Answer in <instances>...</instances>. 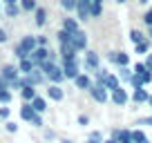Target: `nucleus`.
Masks as SVG:
<instances>
[{"label":"nucleus","mask_w":152,"mask_h":143,"mask_svg":"<svg viewBox=\"0 0 152 143\" xmlns=\"http://www.w3.org/2000/svg\"><path fill=\"white\" fill-rule=\"evenodd\" d=\"M36 47H38V43H36V34H25V36H20V40L14 45V49H11V54H14V61L27 58Z\"/></svg>","instance_id":"nucleus-1"},{"label":"nucleus","mask_w":152,"mask_h":143,"mask_svg":"<svg viewBox=\"0 0 152 143\" xmlns=\"http://www.w3.org/2000/svg\"><path fill=\"white\" fill-rule=\"evenodd\" d=\"M81 67H83L85 74H94V72L101 67V54L87 47L85 52H83V56H81Z\"/></svg>","instance_id":"nucleus-2"},{"label":"nucleus","mask_w":152,"mask_h":143,"mask_svg":"<svg viewBox=\"0 0 152 143\" xmlns=\"http://www.w3.org/2000/svg\"><path fill=\"white\" fill-rule=\"evenodd\" d=\"M61 67H63V76H65V81H74V78L83 72V67H81V56L61 61Z\"/></svg>","instance_id":"nucleus-3"},{"label":"nucleus","mask_w":152,"mask_h":143,"mask_svg":"<svg viewBox=\"0 0 152 143\" xmlns=\"http://www.w3.org/2000/svg\"><path fill=\"white\" fill-rule=\"evenodd\" d=\"M105 61L114 67H125V65H130V54L123 52V49H110L105 54Z\"/></svg>","instance_id":"nucleus-4"},{"label":"nucleus","mask_w":152,"mask_h":143,"mask_svg":"<svg viewBox=\"0 0 152 143\" xmlns=\"http://www.w3.org/2000/svg\"><path fill=\"white\" fill-rule=\"evenodd\" d=\"M110 103H112L114 107H125V105L130 103V92L125 90L123 85L116 87L114 92H110Z\"/></svg>","instance_id":"nucleus-5"},{"label":"nucleus","mask_w":152,"mask_h":143,"mask_svg":"<svg viewBox=\"0 0 152 143\" xmlns=\"http://www.w3.org/2000/svg\"><path fill=\"white\" fill-rule=\"evenodd\" d=\"M72 45H74V49L78 54H83L87 47H90V36H87L85 29H78V31H74V36H72Z\"/></svg>","instance_id":"nucleus-6"},{"label":"nucleus","mask_w":152,"mask_h":143,"mask_svg":"<svg viewBox=\"0 0 152 143\" xmlns=\"http://www.w3.org/2000/svg\"><path fill=\"white\" fill-rule=\"evenodd\" d=\"M87 94H90V98L94 101V103H99V105H105V103H110V92L105 90L103 85H92L90 90H87Z\"/></svg>","instance_id":"nucleus-7"},{"label":"nucleus","mask_w":152,"mask_h":143,"mask_svg":"<svg viewBox=\"0 0 152 143\" xmlns=\"http://www.w3.org/2000/svg\"><path fill=\"white\" fill-rule=\"evenodd\" d=\"M0 76L7 81V85L9 83H14V81H18L23 74H20V69H18V65L16 63H7V65H2L0 67Z\"/></svg>","instance_id":"nucleus-8"},{"label":"nucleus","mask_w":152,"mask_h":143,"mask_svg":"<svg viewBox=\"0 0 152 143\" xmlns=\"http://www.w3.org/2000/svg\"><path fill=\"white\" fill-rule=\"evenodd\" d=\"M47 90H45V96H47L49 103H61L63 98H65V90H63V85H56V83H47Z\"/></svg>","instance_id":"nucleus-9"},{"label":"nucleus","mask_w":152,"mask_h":143,"mask_svg":"<svg viewBox=\"0 0 152 143\" xmlns=\"http://www.w3.org/2000/svg\"><path fill=\"white\" fill-rule=\"evenodd\" d=\"M110 139L116 143H132V130L130 128H112L110 130Z\"/></svg>","instance_id":"nucleus-10"},{"label":"nucleus","mask_w":152,"mask_h":143,"mask_svg":"<svg viewBox=\"0 0 152 143\" xmlns=\"http://www.w3.org/2000/svg\"><path fill=\"white\" fill-rule=\"evenodd\" d=\"M74 90H78V92H87L92 85H94V78H92V74H85V72H81L78 76L74 78Z\"/></svg>","instance_id":"nucleus-11"},{"label":"nucleus","mask_w":152,"mask_h":143,"mask_svg":"<svg viewBox=\"0 0 152 143\" xmlns=\"http://www.w3.org/2000/svg\"><path fill=\"white\" fill-rule=\"evenodd\" d=\"M90 2H92V0H78V5H76L74 16H76V20H78L81 25L90 20Z\"/></svg>","instance_id":"nucleus-12"},{"label":"nucleus","mask_w":152,"mask_h":143,"mask_svg":"<svg viewBox=\"0 0 152 143\" xmlns=\"http://www.w3.org/2000/svg\"><path fill=\"white\" fill-rule=\"evenodd\" d=\"M31 18H34V25H36L38 29H43L45 25L49 23V11L45 9V7H40V5H38V7H36V11L31 14Z\"/></svg>","instance_id":"nucleus-13"},{"label":"nucleus","mask_w":152,"mask_h":143,"mask_svg":"<svg viewBox=\"0 0 152 143\" xmlns=\"http://www.w3.org/2000/svg\"><path fill=\"white\" fill-rule=\"evenodd\" d=\"M31 107H34V112H36V114H45V112L49 110L47 96H45V94H36V96L31 98Z\"/></svg>","instance_id":"nucleus-14"},{"label":"nucleus","mask_w":152,"mask_h":143,"mask_svg":"<svg viewBox=\"0 0 152 143\" xmlns=\"http://www.w3.org/2000/svg\"><path fill=\"white\" fill-rule=\"evenodd\" d=\"M61 29H67V31H78V29H81V23H78V20H76V16L74 14H65V18L61 20Z\"/></svg>","instance_id":"nucleus-15"},{"label":"nucleus","mask_w":152,"mask_h":143,"mask_svg":"<svg viewBox=\"0 0 152 143\" xmlns=\"http://www.w3.org/2000/svg\"><path fill=\"white\" fill-rule=\"evenodd\" d=\"M58 56H61V61H67V58H76L78 52L74 49L72 43H61V45H58ZM61 61H58V63H61Z\"/></svg>","instance_id":"nucleus-16"},{"label":"nucleus","mask_w":152,"mask_h":143,"mask_svg":"<svg viewBox=\"0 0 152 143\" xmlns=\"http://www.w3.org/2000/svg\"><path fill=\"white\" fill-rule=\"evenodd\" d=\"M148 98H150V92H148L145 87H137V90H132V94H130V101H132L134 105L148 103Z\"/></svg>","instance_id":"nucleus-17"},{"label":"nucleus","mask_w":152,"mask_h":143,"mask_svg":"<svg viewBox=\"0 0 152 143\" xmlns=\"http://www.w3.org/2000/svg\"><path fill=\"white\" fill-rule=\"evenodd\" d=\"M49 47H52V45H49ZM49 47H36L31 54H29V58H31V61L36 63V67L40 65V63H45V61L49 58Z\"/></svg>","instance_id":"nucleus-18"},{"label":"nucleus","mask_w":152,"mask_h":143,"mask_svg":"<svg viewBox=\"0 0 152 143\" xmlns=\"http://www.w3.org/2000/svg\"><path fill=\"white\" fill-rule=\"evenodd\" d=\"M20 16H23V9H20L18 2L16 5H2V18L14 20V18H20Z\"/></svg>","instance_id":"nucleus-19"},{"label":"nucleus","mask_w":152,"mask_h":143,"mask_svg":"<svg viewBox=\"0 0 152 143\" xmlns=\"http://www.w3.org/2000/svg\"><path fill=\"white\" fill-rule=\"evenodd\" d=\"M103 87L107 92H114L116 87H121V81H119V76H116V72H110L107 76H105V81H103Z\"/></svg>","instance_id":"nucleus-20"},{"label":"nucleus","mask_w":152,"mask_h":143,"mask_svg":"<svg viewBox=\"0 0 152 143\" xmlns=\"http://www.w3.org/2000/svg\"><path fill=\"white\" fill-rule=\"evenodd\" d=\"M18 114H20V121H25V123H29V121H31V116L36 114V112H34V107H31V103H20V107H18Z\"/></svg>","instance_id":"nucleus-21"},{"label":"nucleus","mask_w":152,"mask_h":143,"mask_svg":"<svg viewBox=\"0 0 152 143\" xmlns=\"http://www.w3.org/2000/svg\"><path fill=\"white\" fill-rule=\"evenodd\" d=\"M38 94V87H34V85H25L23 90L18 92V96H20V101H25V103H31V98Z\"/></svg>","instance_id":"nucleus-22"},{"label":"nucleus","mask_w":152,"mask_h":143,"mask_svg":"<svg viewBox=\"0 0 152 143\" xmlns=\"http://www.w3.org/2000/svg\"><path fill=\"white\" fill-rule=\"evenodd\" d=\"M16 65H18V69H20V74H29L31 69H36V63L31 61V58H20V61H16Z\"/></svg>","instance_id":"nucleus-23"},{"label":"nucleus","mask_w":152,"mask_h":143,"mask_svg":"<svg viewBox=\"0 0 152 143\" xmlns=\"http://www.w3.org/2000/svg\"><path fill=\"white\" fill-rule=\"evenodd\" d=\"M148 52H152V40L150 38H145V40L134 45V54H137V56H145Z\"/></svg>","instance_id":"nucleus-24"},{"label":"nucleus","mask_w":152,"mask_h":143,"mask_svg":"<svg viewBox=\"0 0 152 143\" xmlns=\"http://www.w3.org/2000/svg\"><path fill=\"white\" fill-rule=\"evenodd\" d=\"M47 83H56V85H63L65 83V76H63V67L58 65L52 74H47Z\"/></svg>","instance_id":"nucleus-25"},{"label":"nucleus","mask_w":152,"mask_h":143,"mask_svg":"<svg viewBox=\"0 0 152 143\" xmlns=\"http://www.w3.org/2000/svg\"><path fill=\"white\" fill-rule=\"evenodd\" d=\"M116 76H119L121 85H128V83H130V78H132V67H130V65H125V67H119Z\"/></svg>","instance_id":"nucleus-26"},{"label":"nucleus","mask_w":152,"mask_h":143,"mask_svg":"<svg viewBox=\"0 0 152 143\" xmlns=\"http://www.w3.org/2000/svg\"><path fill=\"white\" fill-rule=\"evenodd\" d=\"M103 16V2H90V20H96Z\"/></svg>","instance_id":"nucleus-27"},{"label":"nucleus","mask_w":152,"mask_h":143,"mask_svg":"<svg viewBox=\"0 0 152 143\" xmlns=\"http://www.w3.org/2000/svg\"><path fill=\"white\" fill-rule=\"evenodd\" d=\"M20 9H23V14H34L38 7V0H18Z\"/></svg>","instance_id":"nucleus-28"},{"label":"nucleus","mask_w":152,"mask_h":143,"mask_svg":"<svg viewBox=\"0 0 152 143\" xmlns=\"http://www.w3.org/2000/svg\"><path fill=\"white\" fill-rule=\"evenodd\" d=\"M76 5H78V0H58V7H61L65 14H74Z\"/></svg>","instance_id":"nucleus-29"},{"label":"nucleus","mask_w":152,"mask_h":143,"mask_svg":"<svg viewBox=\"0 0 152 143\" xmlns=\"http://www.w3.org/2000/svg\"><path fill=\"white\" fill-rule=\"evenodd\" d=\"M132 143H152V139H148V134L143 130H132Z\"/></svg>","instance_id":"nucleus-30"},{"label":"nucleus","mask_w":152,"mask_h":143,"mask_svg":"<svg viewBox=\"0 0 152 143\" xmlns=\"http://www.w3.org/2000/svg\"><path fill=\"white\" fill-rule=\"evenodd\" d=\"M145 38H148L145 31H141V29H130V43H132V45L141 43V40H145Z\"/></svg>","instance_id":"nucleus-31"},{"label":"nucleus","mask_w":152,"mask_h":143,"mask_svg":"<svg viewBox=\"0 0 152 143\" xmlns=\"http://www.w3.org/2000/svg\"><path fill=\"white\" fill-rule=\"evenodd\" d=\"M110 74V69L107 67H99V69L94 72V74H92V78H94V83L96 85H103V81H105V76H107Z\"/></svg>","instance_id":"nucleus-32"},{"label":"nucleus","mask_w":152,"mask_h":143,"mask_svg":"<svg viewBox=\"0 0 152 143\" xmlns=\"http://www.w3.org/2000/svg\"><path fill=\"white\" fill-rule=\"evenodd\" d=\"M72 36H74V34L67 31V29H58V31H56V43L58 45H61V43H72Z\"/></svg>","instance_id":"nucleus-33"},{"label":"nucleus","mask_w":152,"mask_h":143,"mask_svg":"<svg viewBox=\"0 0 152 143\" xmlns=\"http://www.w3.org/2000/svg\"><path fill=\"white\" fill-rule=\"evenodd\" d=\"M29 125H31L34 130H43L45 128V114H34L31 121H29Z\"/></svg>","instance_id":"nucleus-34"},{"label":"nucleus","mask_w":152,"mask_h":143,"mask_svg":"<svg viewBox=\"0 0 152 143\" xmlns=\"http://www.w3.org/2000/svg\"><path fill=\"white\" fill-rule=\"evenodd\" d=\"M14 101V92L11 90H0V105H11Z\"/></svg>","instance_id":"nucleus-35"},{"label":"nucleus","mask_w":152,"mask_h":143,"mask_svg":"<svg viewBox=\"0 0 152 143\" xmlns=\"http://www.w3.org/2000/svg\"><path fill=\"white\" fill-rule=\"evenodd\" d=\"M40 132H43V139H45L47 143H52V141H58V134H56V130H52V128H43Z\"/></svg>","instance_id":"nucleus-36"},{"label":"nucleus","mask_w":152,"mask_h":143,"mask_svg":"<svg viewBox=\"0 0 152 143\" xmlns=\"http://www.w3.org/2000/svg\"><path fill=\"white\" fill-rule=\"evenodd\" d=\"M2 128H5V132H9V134H16V132H18V130H20V125L18 123H16V121H5V123H2Z\"/></svg>","instance_id":"nucleus-37"},{"label":"nucleus","mask_w":152,"mask_h":143,"mask_svg":"<svg viewBox=\"0 0 152 143\" xmlns=\"http://www.w3.org/2000/svg\"><path fill=\"white\" fill-rule=\"evenodd\" d=\"M9 119H11V107L9 105H0V123H5Z\"/></svg>","instance_id":"nucleus-38"},{"label":"nucleus","mask_w":152,"mask_h":143,"mask_svg":"<svg viewBox=\"0 0 152 143\" xmlns=\"http://www.w3.org/2000/svg\"><path fill=\"white\" fill-rule=\"evenodd\" d=\"M76 125L78 128H87L90 125V114H78L76 116Z\"/></svg>","instance_id":"nucleus-39"},{"label":"nucleus","mask_w":152,"mask_h":143,"mask_svg":"<svg viewBox=\"0 0 152 143\" xmlns=\"http://www.w3.org/2000/svg\"><path fill=\"white\" fill-rule=\"evenodd\" d=\"M36 43H38V47H49V36H45V34H36Z\"/></svg>","instance_id":"nucleus-40"},{"label":"nucleus","mask_w":152,"mask_h":143,"mask_svg":"<svg viewBox=\"0 0 152 143\" xmlns=\"http://www.w3.org/2000/svg\"><path fill=\"white\" fill-rule=\"evenodd\" d=\"M141 23L145 25V27H150V25H152V7H148V9H145V14L141 16Z\"/></svg>","instance_id":"nucleus-41"},{"label":"nucleus","mask_w":152,"mask_h":143,"mask_svg":"<svg viewBox=\"0 0 152 143\" xmlns=\"http://www.w3.org/2000/svg\"><path fill=\"white\" fill-rule=\"evenodd\" d=\"M87 136H90V139H94V141H99V143H103V139H105L101 130H92V132L87 134Z\"/></svg>","instance_id":"nucleus-42"},{"label":"nucleus","mask_w":152,"mask_h":143,"mask_svg":"<svg viewBox=\"0 0 152 143\" xmlns=\"http://www.w3.org/2000/svg\"><path fill=\"white\" fill-rule=\"evenodd\" d=\"M5 43H9V31L5 27H0V45H5Z\"/></svg>","instance_id":"nucleus-43"},{"label":"nucleus","mask_w":152,"mask_h":143,"mask_svg":"<svg viewBox=\"0 0 152 143\" xmlns=\"http://www.w3.org/2000/svg\"><path fill=\"white\" fill-rule=\"evenodd\" d=\"M143 63H145V67H148V69L152 72V52H148V54H145V58H143Z\"/></svg>","instance_id":"nucleus-44"},{"label":"nucleus","mask_w":152,"mask_h":143,"mask_svg":"<svg viewBox=\"0 0 152 143\" xmlns=\"http://www.w3.org/2000/svg\"><path fill=\"white\" fill-rule=\"evenodd\" d=\"M137 125H152V116H145V119H139Z\"/></svg>","instance_id":"nucleus-45"},{"label":"nucleus","mask_w":152,"mask_h":143,"mask_svg":"<svg viewBox=\"0 0 152 143\" xmlns=\"http://www.w3.org/2000/svg\"><path fill=\"white\" fill-rule=\"evenodd\" d=\"M58 143H76V141L69 139V136H63V139H58Z\"/></svg>","instance_id":"nucleus-46"},{"label":"nucleus","mask_w":152,"mask_h":143,"mask_svg":"<svg viewBox=\"0 0 152 143\" xmlns=\"http://www.w3.org/2000/svg\"><path fill=\"white\" fill-rule=\"evenodd\" d=\"M0 90H9V85H7V81L2 76H0Z\"/></svg>","instance_id":"nucleus-47"},{"label":"nucleus","mask_w":152,"mask_h":143,"mask_svg":"<svg viewBox=\"0 0 152 143\" xmlns=\"http://www.w3.org/2000/svg\"><path fill=\"white\" fill-rule=\"evenodd\" d=\"M0 2H2V5H16L18 0H0Z\"/></svg>","instance_id":"nucleus-48"},{"label":"nucleus","mask_w":152,"mask_h":143,"mask_svg":"<svg viewBox=\"0 0 152 143\" xmlns=\"http://www.w3.org/2000/svg\"><path fill=\"white\" fill-rule=\"evenodd\" d=\"M148 2L150 0H137V5H141V7H148Z\"/></svg>","instance_id":"nucleus-49"},{"label":"nucleus","mask_w":152,"mask_h":143,"mask_svg":"<svg viewBox=\"0 0 152 143\" xmlns=\"http://www.w3.org/2000/svg\"><path fill=\"white\" fill-rule=\"evenodd\" d=\"M148 38L152 40V25H150V27H148Z\"/></svg>","instance_id":"nucleus-50"},{"label":"nucleus","mask_w":152,"mask_h":143,"mask_svg":"<svg viewBox=\"0 0 152 143\" xmlns=\"http://www.w3.org/2000/svg\"><path fill=\"white\" fill-rule=\"evenodd\" d=\"M83 143H99V141H94V139H90V136H87V139H85Z\"/></svg>","instance_id":"nucleus-51"},{"label":"nucleus","mask_w":152,"mask_h":143,"mask_svg":"<svg viewBox=\"0 0 152 143\" xmlns=\"http://www.w3.org/2000/svg\"><path fill=\"white\" fill-rule=\"evenodd\" d=\"M103 143H116V141H114V139H110V136H107V139H103Z\"/></svg>","instance_id":"nucleus-52"},{"label":"nucleus","mask_w":152,"mask_h":143,"mask_svg":"<svg viewBox=\"0 0 152 143\" xmlns=\"http://www.w3.org/2000/svg\"><path fill=\"white\" fill-rule=\"evenodd\" d=\"M148 105H150V110H152V94H150V98H148Z\"/></svg>","instance_id":"nucleus-53"},{"label":"nucleus","mask_w":152,"mask_h":143,"mask_svg":"<svg viewBox=\"0 0 152 143\" xmlns=\"http://www.w3.org/2000/svg\"><path fill=\"white\" fill-rule=\"evenodd\" d=\"M114 2H119V5H125V2H128V0H114Z\"/></svg>","instance_id":"nucleus-54"},{"label":"nucleus","mask_w":152,"mask_h":143,"mask_svg":"<svg viewBox=\"0 0 152 143\" xmlns=\"http://www.w3.org/2000/svg\"><path fill=\"white\" fill-rule=\"evenodd\" d=\"M0 18H2V2H0Z\"/></svg>","instance_id":"nucleus-55"}]
</instances>
